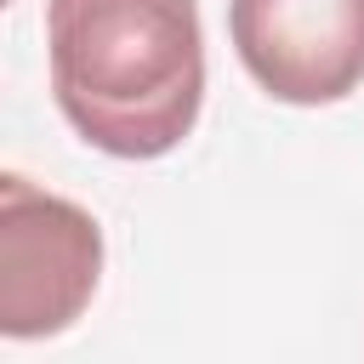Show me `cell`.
<instances>
[{
    "label": "cell",
    "instance_id": "6da1fadb",
    "mask_svg": "<svg viewBox=\"0 0 364 364\" xmlns=\"http://www.w3.org/2000/svg\"><path fill=\"white\" fill-rule=\"evenodd\" d=\"M46 57L63 119L114 159H159L199 119V0H46Z\"/></svg>",
    "mask_w": 364,
    "mask_h": 364
},
{
    "label": "cell",
    "instance_id": "7a4b0ae2",
    "mask_svg": "<svg viewBox=\"0 0 364 364\" xmlns=\"http://www.w3.org/2000/svg\"><path fill=\"white\" fill-rule=\"evenodd\" d=\"M97 279H102L97 216L6 171L0 176V336L6 341L63 336L91 307Z\"/></svg>",
    "mask_w": 364,
    "mask_h": 364
},
{
    "label": "cell",
    "instance_id": "3957f363",
    "mask_svg": "<svg viewBox=\"0 0 364 364\" xmlns=\"http://www.w3.org/2000/svg\"><path fill=\"white\" fill-rule=\"evenodd\" d=\"M245 74L290 108H324L364 85V0H228Z\"/></svg>",
    "mask_w": 364,
    "mask_h": 364
}]
</instances>
